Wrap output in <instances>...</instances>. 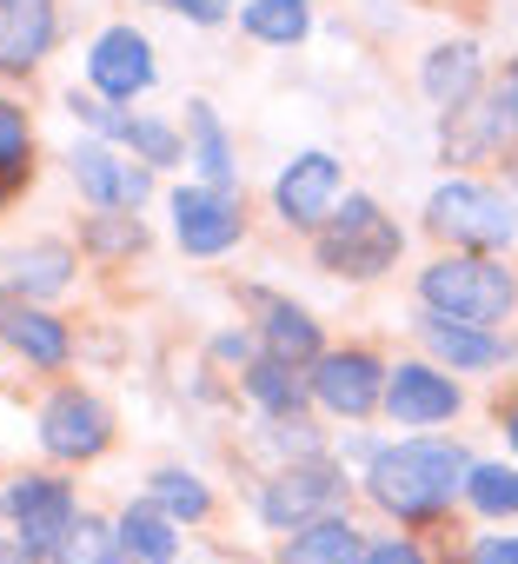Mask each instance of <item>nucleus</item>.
<instances>
[{"label":"nucleus","mask_w":518,"mask_h":564,"mask_svg":"<svg viewBox=\"0 0 518 564\" xmlns=\"http://www.w3.org/2000/svg\"><path fill=\"white\" fill-rule=\"evenodd\" d=\"M465 478H472V465L445 438H406V445L373 452V465H366V491L392 518H432V511H445L452 491H465Z\"/></svg>","instance_id":"obj_1"},{"label":"nucleus","mask_w":518,"mask_h":564,"mask_svg":"<svg viewBox=\"0 0 518 564\" xmlns=\"http://www.w3.org/2000/svg\"><path fill=\"white\" fill-rule=\"evenodd\" d=\"M419 300L439 319H458V326H485L492 333V326H505L518 313V279L498 259H485V252H445V259H432L419 272Z\"/></svg>","instance_id":"obj_2"},{"label":"nucleus","mask_w":518,"mask_h":564,"mask_svg":"<svg viewBox=\"0 0 518 564\" xmlns=\"http://www.w3.org/2000/svg\"><path fill=\"white\" fill-rule=\"evenodd\" d=\"M399 246H406V232H399V226L379 213V199H366V193H346L339 213L313 232L320 265L339 272V279H379V272H392Z\"/></svg>","instance_id":"obj_3"},{"label":"nucleus","mask_w":518,"mask_h":564,"mask_svg":"<svg viewBox=\"0 0 518 564\" xmlns=\"http://www.w3.org/2000/svg\"><path fill=\"white\" fill-rule=\"evenodd\" d=\"M425 226L452 246H472V252H492V246H511L518 239V206L498 193V186H478V180H445L432 199H425Z\"/></svg>","instance_id":"obj_4"},{"label":"nucleus","mask_w":518,"mask_h":564,"mask_svg":"<svg viewBox=\"0 0 518 564\" xmlns=\"http://www.w3.org/2000/svg\"><path fill=\"white\" fill-rule=\"evenodd\" d=\"M0 505H8V518H14V544H21L28 557H54V551L74 538V524H80L74 491H67L61 478H41V471L14 478L8 491H0Z\"/></svg>","instance_id":"obj_5"},{"label":"nucleus","mask_w":518,"mask_h":564,"mask_svg":"<svg viewBox=\"0 0 518 564\" xmlns=\"http://www.w3.org/2000/svg\"><path fill=\"white\" fill-rule=\"evenodd\" d=\"M239 232H246V193H239V186H206V180H193V186L173 193V239H180V252L219 259V252L239 246Z\"/></svg>","instance_id":"obj_6"},{"label":"nucleus","mask_w":518,"mask_h":564,"mask_svg":"<svg viewBox=\"0 0 518 564\" xmlns=\"http://www.w3.org/2000/svg\"><path fill=\"white\" fill-rule=\"evenodd\" d=\"M339 498H346V471L313 458V465H287L259 485V518L273 531H306L320 518H339Z\"/></svg>","instance_id":"obj_7"},{"label":"nucleus","mask_w":518,"mask_h":564,"mask_svg":"<svg viewBox=\"0 0 518 564\" xmlns=\"http://www.w3.org/2000/svg\"><path fill=\"white\" fill-rule=\"evenodd\" d=\"M339 193H346V173H339L333 153H293V160L280 166V180H273V206H280V219L300 226V232H320V226L339 213Z\"/></svg>","instance_id":"obj_8"},{"label":"nucleus","mask_w":518,"mask_h":564,"mask_svg":"<svg viewBox=\"0 0 518 564\" xmlns=\"http://www.w3.org/2000/svg\"><path fill=\"white\" fill-rule=\"evenodd\" d=\"M153 80H160V67H153V41H147L140 28H107V34H94V47H87V87H94L100 100L127 107V100H140Z\"/></svg>","instance_id":"obj_9"},{"label":"nucleus","mask_w":518,"mask_h":564,"mask_svg":"<svg viewBox=\"0 0 518 564\" xmlns=\"http://www.w3.org/2000/svg\"><path fill=\"white\" fill-rule=\"evenodd\" d=\"M67 166H74V186H80L100 213H140V206L153 199V166L114 153L107 140H80Z\"/></svg>","instance_id":"obj_10"},{"label":"nucleus","mask_w":518,"mask_h":564,"mask_svg":"<svg viewBox=\"0 0 518 564\" xmlns=\"http://www.w3.org/2000/svg\"><path fill=\"white\" fill-rule=\"evenodd\" d=\"M67 107L100 133V140H114V147H133V160L140 166H180V153H186V140L166 127V120H153V113H120L114 100H100V94H67Z\"/></svg>","instance_id":"obj_11"},{"label":"nucleus","mask_w":518,"mask_h":564,"mask_svg":"<svg viewBox=\"0 0 518 564\" xmlns=\"http://www.w3.org/2000/svg\"><path fill=\"white\" fill-rule=\"evenodd\" d=\"M41 445H47V458H67V465L100 458L114 445V419H107V405L94 392L67 386V392H54L41 405Z\"/></svg>","instance_id":"obj_12"},{"label":"nucleus","mask_w":518,"mask_h":564,"mask_svg":"<svg viewBox=\"0 0 518 564\" xmlns=\"http://www.w3.org/2000/svg\"><path fill=\"white\" fill-rule=\"evenodd\" d=\"M386 366L373 352H320L313 359V399L339 419H366L386 405Z\"/></svg>","instance_id":"obj_13"},{"label":"nucleus","mask_w":518,"mask_h":564,"mask_svg":"<svg viewBox=\"0 0 518 564\" xmlns=\"http://www.w3.org/2000/svg\"><path fill=\"white\" fill-rule=\"evenodd\" d=\"M458 405H465V399H458V386H452L439 366H425V359H406V366L386 379V412H392V425H406V432L445 425Z\"/></svg>","instance_id":"obj_14"},{"label":"nucleus","mask_w":518,"mask_h":564,"mask_svg":"<svg viewBox=\"0 0 518 564\" xmlns=\"http://www.w3.org/2000/svg\"><path fill=\"white\" fill-rule=\"evenodd\" d=\"M54 34H61L54 0H8V8H0V74H14V80L34 74L47 61Z\"/></svg>","instance_id":"obj_15"},{"label":"nucleus","mask_w":518,"mask_h":564,"mask_svg":"<svg viewBox=\"0 0 518 564\" xmlns=\"http://www.w3.org/2000/svg\"><path fill=\"white\" fill-rule=\"evenodd\" d=\"M67 279H74V246H61V239H34V246L0 252V286L21 293V300H47Z\"/></svg>","instance_id":"obj_16"},{"label":"nucleus","mask_w":518,"mask_h":564,"mask_svg":"<svg viewBox=\"0 0 518 564\" xmlns=\"http://www.w3.org/2000/svg\"><path fill=\"white\" fill-rule=\"evenodd\" d=\"M246 300H252V313H259V333H267V352H273V359H287V366L320 359V326H313L306 306H293V300H280V293H246Z\"/></svg>","instance_id":"obj_17"},{"label":"nucleus","mask_w":518,"mask_h":564,"mask_svg":"<svg viewBox=\"0 0 518 564\" xmlns=\"http://www.w3.org/2000/svg\"><path fill=\"white\" fill-rule=\"evenodd\" d=\"M478 74H485L478 47H472V41H445V47H432V54H425V67H419V87H425V100H432V107L458 113V107H472V94H478Z\"/></svg>","instance_id":"obj_18"},{"label":"nucleus","mask_w":518,"mask_h":564,"mask_svg":"<svg viewBox=\"0 0 518 564\" xmlns=\"http://www.w3.org/2000/svg\"><path fill=\"white\" fill-rule=\"evenodd\" d=\"M419 339H425V352H432L439 366H452V372H492V366H505V346H498L485 326H458V319L425 313V319H419Z\"/></svg>","instance_id":"obj_19"},{"label":"nucleus","mask_w":518,"mask_h":564,"mask_svg":"<svg viewBox=\"0 0 518 564\" xmlns=\"http://www.w3.org/2000/svg\"><path fill=\"white\" fill-rule=\"evenodd\" d=\"M0 333H8V346L28 359V366H67V352H74V339H67V326L54 319V313H41V306H28V300H14L8 313H0Z\"/></svg>","instance_id":"obj_20"},{"label":"nucleus","mask_w":518,"mask_h":564,"mask_svg":"<svg viewBox=\"0 0 518 564\" xmlns=\"http://www.w3.org/2000/svg\"><path fill=\"white\" fill-rule=\"evenodd\" d=\"M366 531L359 524H346V518H320V524H306V531H293L287 544H280V564H366Z\"/></svg>","instance_id":"obj_21"},{"label":"nucleus","mask_w":518,"mask_h":564,"mask_svg":"<svg viewBox=\"0 0 518 564\" xmlns=\"http://www.w3.org/2000/svg\"><path fill=\"white\" fill-rule=\"evenodd\" d=\"M180 113H186V166H199L206 186H233L239 166H233V140H226L219 113H213L206 100H186Z\"/></svg>","instance_id":"obj_22"},{"label":"nucleus","mask_w":518,"mask_h":564,"mask_svg":"<svg viewBox=\"0 0 518 564\" xmlns=\"http://www.w3.org/2000/svg\"><path fill=\"white\" fill-rule=\"evenodd\" d=\"M114 531H120V564H173L180 557V524L173 518H160L147 498L140 505H127L120 518H114Z\"/></svg>","instance_id":"obj_23"},{"label":"nucleus","mask_w":518,"mask_h":564,"mask_svg":"<svg viewBox=\"0 0 518 564\" xmlns=\"http://www.w3.org/2000/svg\"><path fill=\"white\" fill-rule=\"evenodd\" d=\"M239 28L252 41H267V47H300L313 34V0H246Z\"/></svg>","instance_id":"obj_24"},{"label":"nucleus","mask_w":518,"mask_h":564,"mask_svg":"<svg viewBox=\"0 0 518 564\" xmlns=\"http://www.w3.org/2000/svg\"><path fill=\"white\" fill-rule=\"evenodd\" d=\"M246 399L252 405H267V412H280V419H293L306 399H313V379H300V366H287V359H252L246 366Z\"/></svg>","instance_id":"obj_25"},{"label":"nucleus","mask_w":518,"mask_h":564,"mask_svg":"<svg viewBox=\"0 0 518 564\" xmlns=\"http://www.w3.org/2000/svg\"><path fill=\"white\" fill-rule=\"evenodd\" d=\"M34 180V127L14 100H0V199H14Z\"/></svg>","instance_id":"obj_26"},{"label":"nucleus","mask_w":518,"mask_h":564,"mask_svg":"<svg viewBox=\"0 0 518 564\" xmlns=\"http://www.w3.org/2000/svg\"><path fill=\"white\" fill-rule=\"evenodd\" d=\"M147 505H153L160 518H173V524H199V518L213 511V491H206L193 471L166 465V471H153V485H147Z\"/></svg>","instance_id":"obj_27"},{"label":"nucleus","mask_w":518,"mask_h":564,"mask_svg":"<svg viewBox=\"0 0 518 564\" xmlns=\"http://www.w3.org/2000/svg\"><path fill=\"white\" fill-rule=\"evenodd\" d=\"M465 498H472L485 518H518V465H472Z\"/></svg>","instance_id":"obj_28"},{"label":"nucleus","mask_w":518,"mask_h":564,"mask_svg":"<svg viewBox=\"0 0 518 564\" xmlns=\"http://www.w3.org/2000/svg\"><path fill=\"white\" fill-rule=\"evenodd\" d=\"M47 564H120V531H114L107 518H87V511H80L74 538H67Z\"/></svg>","instance_id":"obj_29"},{"label":"nucleus","mask_w":518,"mask_h":564,"mask_svg":"<svg viewBox=\"0 0 518 564\" xmlns=\"http://www.w3.org/2000/svg\"><path fill=\"white\" fill-rule=\"evenodd\" d=\"M478 113H485V127H492V140H498V147L518 133V67H505V80L492 87V100H485Z\"/></svg>","instance_id":"obj_30"},{"label":"nucleus","mask_w":518,"mask_h":564,"mask_svg":"<svg viewBox=\"0 0 518 564\" xmlns=\"http://www.w3.org/2000/svg\"><path fill=\"white\" fill-rule=\"evenodd\" d=\"M87 239H94V246H107V252H140V246H147V226H140V219H114V226L100 219Z\"/></svg>","instance_id":"obj_31"},{"label":"nucleus","mask_w":518,"mask_h":564,"mask_svg":"<svg viewBox=\"0 0 518 564\" xmlns=\"http://www.w3.org/2000/svg\"><path fill=\"white\" fill-rule=\"evenodd\" d=\"M147 8H166V14H186L193 28H219V21H226V0H147Z\"/></svg>","instance_id":"obj_32"},{"label":"nucleus","mask_w":518,"mask_h":564,"mask_svg":"<svg viewBox=\"0 0 518 564\" xmlns=\"http://www.w3.org/2000/svg\"><path fill=\"white\" fill-rule=\"evenodd\" d=\"M472 564H518V538H478Z\"/></svg>","instance_id":"obj_33"},{"label":"nucleus","mask_w":518,"mask_h":564,"mask_svg":"<svg viewBox=\"0 0 518 564\" xmlns=\"http://www.w3.org/2000/svg\"><path fill=\"white\" fill-rule=\"evenodd\" d=\"M366 564H425V557H419V544L386 538V544H373V551H366Z\"/></svg>","instance_id":"obj_34"},{"label":"nucleus","mask_w":518,"mask_h":564,"mask_svg":"<svg viewBox=\"0 0 518 564\" xmlns=\"http://www.w3.org/2000/svg\"><path fill=\"white\" fill-rule=\"evenodd\" d=\"M0 564H34V557H28V551H21L14 538H0Z\"/></svg>","instance_id":"obj_35"},{"label":"nucleus","mask_w":518,"mask_h":564,"mask_svg":"<svg viewBox=\"0 0 518 564\" xmlns=\"http://www.w3.org/2000/svg\"><path fill=\"white\" fill-rule=\"evenodd\" d=\"M505 432H511V452H518V405L505 412Z\"/></svg>","instance_id":"obj_36"},{"label":"nucleus","mask_w":518,"mask_h":564,"mask_svg":"<svg viewBox=\"0 0 518 564\" xmlns=\"http://www.w3.org/2000/svg\"><path fill=\"white\" fill-rule=\"evenodd\" d=\"M511 180H518V160H511Z\"/></svg>","instance_id":"obj_37"},{"label":"nucleus","mask_w":518,"mask_h":564,"mask_svg":"<svg viewBox=\"0 0 518 564\" xmlns=\"http://www.w3.org/2000/svg\"><path fill=\"white\" fill-rule=\"evenodd\" d=\"M0 8H8V0H0Z\"/></svg>","instance_id":"obj_38"}]
</instances>
